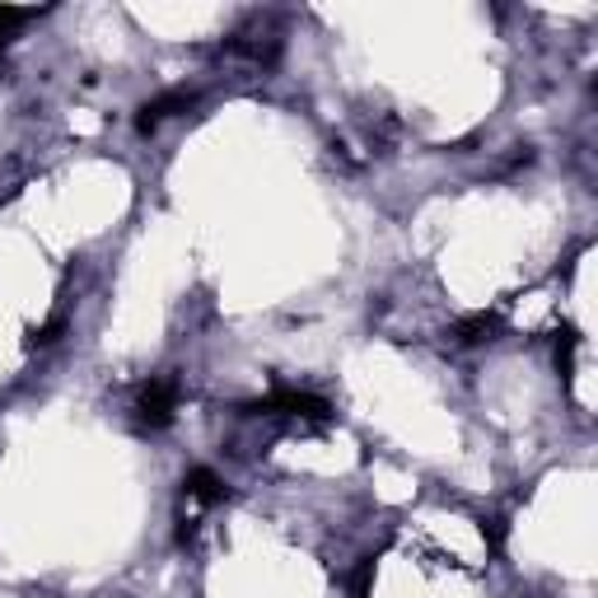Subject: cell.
I'll list each match as a JSON object with an SVG mask.
<instances>
[{
	"mask_svg": "<svg viewBox=\"0 0 598 598\" xmlns=\"http://www.w3.org/2000/svg\"><path fill=\"white\" fill-rule=\"evenodd\" d=\"M215 505H225V482H220L211 468L187 473V482H183V538L211 515Z\"/></svg>",
	"mask_w": 598,
	"mask_h": 598,
	"instance_id": "3957f363",
	"label": "cell"
},
{
	"mask_svg": "<svg viewBox=\"0 0 598 598\" xmlns=\"http://www.w3.org/2000/svg\"><path fill=\"white\" fill-rule=\"evenodd\" d=\"M496 314H473V318H463L454 327V346H482V342H491L496 337Z\"/></svg>",
	"mask_w": 598,
	"mask_h": 598,
	"instance_id": "5b68a950",
	"label": "cell"
},
{
	"mask_svg": "<svg viewBox=\"0 0 598 598\" xmlns=\"http://www.w3.org/2000/svg\"><path fill=\"white\" fill-rule=\"evenodd\" d=\"M29 19H38V10H14V6H0V57H6V48L14 42V33L24 29Z\"/></svg>",
	"mask_w": 598,
	"mask_h": 598,
	"instance_id": "8992f818",
	"label": "cell"
},
{
	"mask_svg": "<svg viewBox=\"0 0 598 598\" xmlns=\"http://www.w3.org/2000/svg\"><path fill=\"white\" fill-rule=\"evenodd\" d=\"M173 412H179V384L173 379H145L131 397V416H136L141 430H164Z\"/></svg>",
	"mask_w": 598,
	"mask_h": 598,
	"instance_id": "7a4b0ae2",
	"label": "cell"
},
{
	"mask_svg": "<svg viewBox=\"0 0 598 598\" xmlns=\"http://www.w3.org/2000/svg\"><path fill=\"white\" fill-rule=\"evenodd\" d=\"M196 103V94H187V90H169V94H160V99H150L145 108H141V118H136V126L150 131L160 126V122H169V118H179V113H187V108Z\"/></svg>",
	"mask_w": 598,
	"mask_h": 598,
	"instance_id": "277c9868",
	"label": "cell"
},
{
	"mask_svg": "<svg viewBox=\"0 0 598 598\" xmlns=\"http://www.w3.org/2000/svg\"><path fill=\"white\" fill-rule=\"evenodd\" d=\"M253 416H267V420H291V426H327L332 420V403L308 388H276L272 397H262L257 407H249Z\"/></svg>",
	"mask_w": 598,
	"mask_h": 598,
	"instance_id": "6da1fadb",
	"label": "cell"
}]
</instances>
